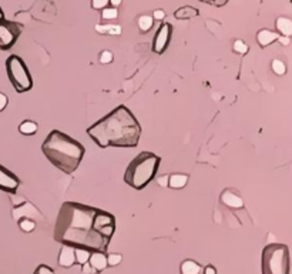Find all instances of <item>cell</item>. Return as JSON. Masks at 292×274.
Instances as JSON below:
<instances>
[{
  "mask_svg": "<svg viewBox=\"0 0 292 274\" xmlns=\"http://www.w3.org/2000/svg\"><path fill=\"white\" fill-rule=\"evenodd\" d=\"M116 232V219L108 211L76 201H64L57 214L54 240L62 246L105 253Z\"/></svg>",
  "mask_w": 292,
  "mask_h": 274,
  "instance_id": "cell-1",
  "label": "cell"
},
{
  "mask_svg": "<svg viewBox=\"0 0 292 274\" xmlns=\"http://www.w3.org/2000/svg\"><path fill=\"white\" fill-rule=\"evenodd\" d=\"M87 134L100 148L136 147L140 142L141 126L136 116L121 105L88 127Z\"/></svg>",
  "mask_w": 292,
  "mask_h": 274,
  "instance_id": "cell-2",
  "label": "cell"
},
{
  "mask_svg": "<svg viewBox=\"0 0 292 274\" xmlns=\"http://www.w3.org/2000/svg\"><path fill=\"white\" fill-rule=\"evenodd\" d=\"M42 151L54 167L66 174H71L80 166L86 148L69 134L60 130H53L43 142Z\"/></svg>",
  "mask_w": 292,
  "mask_h": 274,
  "instance_id": "cell-3",
  "label": "cell"
},
{
  "mask_svg": "<svg viewBox=\"0 0 292 274\" xmlns=\"http://www.w3.org/2000/svg\"><path fill=\"white\" fill-rule=\"evenodd\" d=\"M160 163L161 159L157 154L151 151H141L128 164L124 173V182L133 189L143 190L155 177Z\"/></svg>",
  "mask_w": 292,
  "mask_h": 274,
  "instance_id": "cell-4",
  "label": "cell"
},
{
  "mask_svg": "<svg viewBox=\"0 0 292 274\" xmlns=\"http://www.w3.org/2000/svg\"><path fill=\"white\" fill-rule=\"evenodd\" d=\"M261 273L290 274V249L279 243L265 246L261 258Z\"/></svg>",
  "mask_w": 292,
  "mask_h": 274,
  "instance_id": "cell-5",
  "label": "cell"
},
{
  "mask_svg": "<svg viewBox=\"0 0 292 274\" xmlns=\"http://www.w3.org/2000/svg\"><path fill=\"white\" fill-rule=\"evenodd\" d=\"M6 72L10 83L17 93L29 91L33 87V79L23 59L17 55H12L6 60Z\"/></svg>",
  "mask_w": 292,
  "mask_h": 274,
  "instance_id": "cell-6",
  "label": "cell"
},
{
  "mask_svg": "<svg viewBox=\"0 0 292 274\" xmlns=\"http://www.w3.org/2000/svg\"><path fill=\"white\" fill-rule=\"evenodd\" d=\"M23 26L17 21L0 20V50H9L17 42L21 35Z\"/></svg>",
  "mask_w": 292,
  "mask_h": 274,
  "instance_id": "cell-7",
  "label": "cell"
},
{
  "mask_svg": "<svg viewBox=\"0 0 292 274\" xmlns=\"http://www.w3.org/2000/svg\"><path fill=\"white\" fill-rule=\"evenodd\" d=\"M171 33H172V26L170 23H163L160 26V29L157 30V35L154 36L153 40V52L157 55H163L167 50L170 39H171Z\"/></svg>",
  "mask_w": 292,
  "mask_h": 274,
  "instance_id": "cell-8",
  "label": "cell"
},
{
  "mask_svg": "<svg viewBox=\"0 0 292 274\" xmlns=\"http://www.w3.org/2000/svg\"><path fill=\"white\" fill-rule=\"evenodd\" d=\"M19 186H20L19 177L15 173H12L10 170H7L0 164V190L10 193V194H15L19 189Z\"/></svg>",
  "mask_w": 292,
  "mask_h": 274,
  "instance_id": "cell-9",
  "label": "cell"
},
{
  "mask_svg": "<svg viewBox=\"0 0 292 274\" xmlns=\"http://www.w3.org/2000/svg\"><path fill=\"white\" fill-rule=\"evenodd\" d=\"M220 200L224 206H227L228 209H232V210H240L244 207V200L242 197L232 189H225L221 196H220Z\"/></svg>",
  "mask_w": 292,
  "mask_h": 274,
  "instance_id": "cell-10",
  "label": "cell"
},
{
  "mask_svg": "<svg viewBox=\"0 0 292 274\" xmlns=\"http://www.w3.org/2000/svg\"><path fill=\"white\" fill-rule=\"evenodd\" d=\"M88 264L91 266V269L94 270V273H100L105 270L108 266H107V254L105 253H99V252H94V253L90 254V258H88Z\"/></svg>",
  "mask_w": 292,
  "mask_h": 274,
  "instance_id": "cell-11",
  "label": "cell"
},
{
  "mask_svg": "<svg viewBox=\"0 0 292 274\" xmlns=\"http://www.w3.org/2000/svg\"><path fill=\"white\" fill-rule=\"evenodd\" d=\"M76 263V256H74V249L70 246H63L60 254H59V266L69 269Z\"/></svg>",
  "mask_w": 292,
  "mask_h": 274,
  "instance_id": "cell-12",
  "label": "cell"
},
{
  "mask_svg": "<svg viewBox=\"0 0 292 274\" xmlns=\"http://www.w3.org/2000/svg\"><path fill=\"white\" fill-rule=\"evenodd\" d=\"M278 33H275V32H271V30H268V29H262V30H259L258 33H257V42L258 44L261 46V47H267V46H270L274 42H276L278 40Z\"/></svg>",
  "mask_w": 292,
  "mask_h": 274,
  "instance_id": "cell-13",
  "label": "cell"
},
{
  "mask_svg": "<svg viewBox=\"0 0 292 274\" xmlns=\"http://www.w3.org/2000/svg\"><path fill=\"white\" fill-rule=\"evenodd\" d=\"M276 32L281 33V36L290 37L292 35V20L288 18H278L275 21Z\"/></svg>",
  "mask_w": 292,
  "mask_h": 274,
  "instance_id": "cell-14",
  "label": "cell"
},
{
  "mask_svg": "<svg viewBox=\"0 0 292 274\" xmlns=\"http://www.w3.org/2000/svg\"><path fill=\"white\" fill-rule=\"evenodd\" d=\"M188 174H183V173H175V174H171L168 177V187L171 189H183L186 187L188 183Z\"/></svg>",
  "mask_w": 292,
  "mask_h": 274,
  "instance_id": "cell-15",
  "label": "cell"
},
{
  "mask_svg": "<svg viewBox=\"0 0 292 274\" xmlns=\"http://www.w3.org/2000/svg\"><path fill=\"white\" fill-rule=\"evenodd\" d=\"M200 15V10L195 9V7H191V6H184V7H180L175 10L174 16L180 20H188V19H192V18H197Z\"/></svg>",
  "mask_w": 292,
  "mask_h": 274,
  "instance_id": "cell-16",
  "label": "cell"
},
{
  "mask_svg": "<svg viewBox=\"0 0 292 274\" xmlns=\"http://www.w3.org/2000/svg\"><path fill=\"white\" fill-rule=\"evenodd\" d=\"M181 274H200L201 273V266L198 263H195L194 260H186L181 263L180 267Z\"/></svg>",
  "mask_w": 292,
  "mask_h": 274,
  "instance_id": "cell-17",
  "label": "cell"
},
{
  "mask_svg": "<svg viewBox=\"0 0 292 274\" xmlns=\"http://www.w3.org/2000/svg\"><path fill=\"white\" fill-rule=\"evenodd\" d=\"M96 30L100 35H113V36L121 35V27L117 26V24H97Z\"/></svg>",
  "mask_w": 292,
  "mask_h": 274,
  "instance_id": "cell-18",
  "label": "cell"
},
{
  "mask_svg": "<svg viewBox=\"0 0 292 274\" xmlns=\"http://www.w3.org/2000/svg\"><path fill=\"white\" fill-rule=\"evenodd\" d=\"M153 24H154V19L153 16H148V15H143L138 18V29L141 33H147L153 29Z\"/></svg>",
  "mask_w": 292,
  "mask_h": 274,
  "instance_id": "cell-19",
  "label": "cell"
},
{
  "mask_svg": "<svg viewBox=\"0 0 292 274\" xmlns=\"http://www.w3.org/2000/svg\"><path fill=\"white\" fill-rule=\"evenodd\" d=\"M19 131L24 136H33L37 131V125L32 120H24L19 126Z\"/></svg>",
  "mask_w": 292,
  "mask_h": 274,
  "instance_id": "cell-20",
  "label": "cell"
},
{
  "mask_svg": "<svg viewBox=\"0 0 292 274\" xmlns=\"http://www.w3.org/2000/svg\"><path fill=\"white\" fill-rule=\"evenodd\" d=\"M19 227L24 233H32L36 229V223L30 219H26V217H21L19 220Z\"/></svg>",
  "mask_w": 292,
  "mask_h": 274,
  "instance_id": "cell-21",
  "label": "cell"
},
{
  "mask_svg": "<svg viewBox=\"0 0 292 274\" xmlns=\"http://www.w3.org/2000/svg\"><path fill=\"white\" fill-rule=\"evenodd\" d=\"M119 18V10L116 7H105L102 10V19L103 20H114Z\"/></svg>",
  "mask_w": 292,
  "mask_h": 274,
  "instance_id": "cell-22",
  "label": "cell"
},
{
  "mask_svg": "<svg viewBox=\"0 0 292 274\" xmlns=\"http://www.w3.org/2000/svg\"><path fill=\"white\" fill-rule=\"evenodd\" d=\"M271 67H272V70H274V73H275V74H278V76H284V74L287 73V67H285V63H284L282 60H279V59H275V60H272Z\"/></svg>",
  "mask_w": 292,
  "mask_h": 274,
  "instance_id": "cell-23",
  "label": "cell"
},
{
  "mask_svg": "<svg viewBox=\"0 0 292 274\" xmlns=\"http://www.w3.org/2000/svg\"><path fill=\"white\" fill-rule=\"evenodd\" d=\"M90 254H91L90 252L83 250V249H74L76 263H79V264H84V263H87L88 258H90Z\"/></svg>",
  "mask_w": 292,
  "mask_h": 274,
  "instance_id": "cell-24",
  "label": "cell"
},
{
  "mask_svg": "<svg viewBox=\"0 0 292 274\" xmlns=\"http://www.w3.org/2000/svg\"><path fill=\"white\" fill-rule=\"evenodd\" d=\"M232 50L235 52V53H238V55H245V53H248V46L245 44V43L242 42V40H235L234 42V46H232Z\"/></svg>",
  "mask_w": 292,
  "mask_h": 274,
  "instance_id": "cell-25",
  "label": "cell"
},
{
  "mask_svg": "<svg viewBox=\"0 0 292 274\" xmlns=\"http://www.w3.org/2000/svg\"><path fill=\"white\" fill-rule=\"evenodd\" d=\"M121 260H123L121 254L110 253L108 256H107V266H110V267H116V266H119V264L121 263Z\"/></svg>",
  "mask_w": 292,
  "mask_h": 274,
  "instance_id": "cell-26",
  "label": "cell"
},
{
  "mask_svg": "<svg viewBox=\"0 0 292 274\" xmlns=\"http://www.w3.org/2000/svg\"><path fill=\"white\" fill-rule=\"evenodd\" d=\"M110 0H91V7L94 10H103L105 7H108Z\"/></svg>",
  "mask_w": 292,
  "mask_h": 274,
  "instance_id": "cell-27",
  "label": "cell"
},
{
  "mask_svg": "<svg viewBox=\"0 0 292 274\" xmlns=\"http://www.w3.org/2000/svg\"><path fill=\"white\" fill-rule=\"evenodd\" d=\"M99 60H100V63H103V64L111 63V62H113V53H111L110 50H104V52H102V55H100Z\"/></svg>",
  "mask_w": 292,
  "mask_h": 274,
  "instance_id": "cell-28",
  "label": "cell"
},
{
  "mask_svg": "<svg viewBox=\"0 0 292 274\" xmlns=\"http://www.w3.org/2000/svg\"><path fill=\"white\" fill-rule=\"evenodd\" d=\"M34 274H56L49 266H46V264H42V266H39L37 269H36V272Z\"/></svg>",
  "mask_w": 292,
  "mask_h": 274,
  "instance_id": "cell-29",
  "label": "cell"
},
{
  "mask_svg": "<svg viewBox=\"0 0 292 274\" xmlns=\"http://www.w3.org/2000/svg\"><path fill=\"white\" fill-rule=\"evenodd\" d=\"M200 1L208 3V4H214V6H217V7H221V6H224L228 0H200Z\"/></svg>",
  "mask_w": 292,
  "mask_h": 274,
  "instance_id": "cell-30",
  "label": "cell"
},
{
  "mask_svg": "<svg viewBox=\"0 0 292 274\" xmlns=\"http://www.w3.org/2000/svg\"><path fill=\"white\" fill-rule=\"evenodd\" d=\"M9 103V99L4 93H0V111H3L6 109V106Z\"/></svg>",
  "mask_w": 292,
  "mask_h": 274,
  "instance_id": "cell-31",
  "label": "cell"
},
{
  "mask_svg": "<svg viewBox=\"0 0 292 274\" xmlns=\"http://www.w3.org/2000/svg\"><path fill=\"white\" fill-rule=\"evenodd\" d=\"M164 18H166V13H164V10H161V9L155 10L154 15H153V19H155V20H163Z\"/></svg>",
  "mask_w": 292,
  "mask_h": 274,
  "instance_id": "cell-32",
  "label": "cell"
},
{
  "mask_svg": "<svg viewBox=\"0 0 292 274\" xmlns=\"http://www.w3.org/2000/svg\"><path fill=\"white\" fill-rule=\"evenodd\" d=\"M157 183H158V186H161V187H166V186H168V176H167V174H164V176L158 177V179H157Z\"/></svg>",
  "mask_w": 292,
  "mask_h": 274,
  "instance_id": "cell-33",
  "label": "cell"
},
{
  "mask_svg": "<svg viewBox=\"0 0 292 274\" xmlns=\"http://www.w3.org/2000/svg\"><path fill=\"white\" fill-rule=\"evenodd\" d=\"M82 272H83L84 274H93V273H94V270L91 269V266L88 264V261H87V263H84V264H82Z\"/></svg>",
  "mask_w": 292,
  "mask_h": 274,
  "instance_id": "cell-34",
  "label": "cell"
},
{
  "mask_svg": "<svg viewBox=\"0 0 292 274\" xmlns=\"http://www.w3.org/2000/svg\"><path fill=\"white\" fill-rule=\"evenodd\" d=\"M278 42L284 46H288L290 44V37H285V36H278Z\"/></svg>",
  "mask_w": 292,
  "mask_h": 274,
  "instance_id": "cell-35",
  "label": "cell"
},
{
  "mask_svg": "<svg viewBox=\"0 0 292 274\" xmlns=\"http://www.w3.org/2000/svg\"><path fill=\"white\" fill-rule=\"evenodd\" d=\"M204 274H217V270H215L212 266H207V267L204 269Z\"/></svg>",
  "mask_w": 292,
  "mask_h": 274,
  "instance_id": "cell-36",
  "label": "cell"
},
{
  "mask_svg": "<svg viewBox=\"0 0 292 274\" xmlns=\"http://www.w3.org/2000/svg\"><path fill=\"white\" fill-rule=\"evenodd\" d=\"M121 1H123V0H110V4H111L113 7H116V9H117V6H119V4H121Z\"/></svg>",
  "mask_w": 292,
  "mask_h": 274,
  "instance_id": "cell-37",
  "label": "cell"
},
{
  "mask_svg": "<svg viewBox=\"0 0 292 274\" xmlns=\"http://www.w3.org/2000/svg\"><path fill=\"white\" fill-rule=\"evenodd\" d=\"M3 19H4V13H3V10L0 7V20H3Z\"/></svg>",
  "mask_w": 292,
  "mask_h": 274,
  "instance_id": "cell-38",
  "label": "cell"
}]
</instances>
